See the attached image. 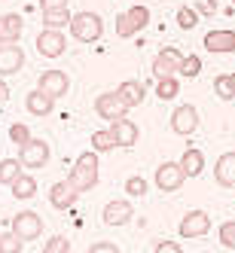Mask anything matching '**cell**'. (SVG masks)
Returning <instances> with one entry per match:
<instances>
[{
    "label": "cell",
    "mask_w": 235,
    "mask_h": 253,
    "mask_svg": "<svg viewBox=\"0 0 235 253\" xmlns=\"http://www.w3.org/2000/svg\"><path fill=\"white\" fill-rule=\"evenodd\" d=\"M171 128H174L177 134L189 137V134L198 128V110H195L192 104H184V107H177V110L171 113Z\"/></svg>",
    "instance_id": "cell-10"
},
{
    "label": "cell",
    "mask_w": 235,
    "mask_h": 253,
    "mask_svg": "<svg viewBox=\"0 0 235 253\" xmlns=\"http://www.w3.org/2000/svg\"><path fill=\"white\" fill-rule=\"evenodd\" d=\"M116 95L129 104V107H138V104L143 101V85H141L138 80H125V83L116 88Z\"/></svg>",
    "instance_id": "cell-21"
},
{
    "label": "cell",
    "mask_w": 235,
    "mask_h": 253,
    "mask_svg": "<svg viewBox=\"0 0 235 253\" xmlns=\"http://www.w3.org/2000/svg\"><path fill=\"white\" fill-rule=\"evenodd\" d=\"M77 198H80V189L70 183V180H61V183H55L49 189V202H52V208H58V211H70L77 205Z\"/></svg>",
    "instance_id": "cell-12"
},
{
    "label": "cell",
    "mask_w": 235,
    "mask_h": 253,
    "mask_svg": "<svg viewBox=\"0 0 235 253\" xmlns=\"http://www.w3.org/2000/svg\"><path fill=\"white\" fill-rule=\"evenodd\" d=\"M147 25H150V9L147 6H132L129 12L116 15V37L129 40V37H135V34H141Z\"/></svg>",
    "instance_id": "cell-3"
},
{
    "label": "cell",
    "mask_w": 235,
    "mask_h": 253,
    "mask_svg": "<svg viewBox=\"0 0 235 253\" xmlns=\"http://www.w3.org/2000/svg\"><path fill=\"white\" fill-rule=\"evenodd\" d=\"M113 147H119V140H116V134H113L110 128L92 134V150H95V153H110Z\"/></svg>",
    "instance_id": "cell-26"
},
{
    "label": "cell",
    "mask_w": 235,
    "mask_h": 253,
    "mask_svg": "<svg viewBox=\"0 0 235 253\" xmlns=\"http://www.w3.org/2000/svg\"><path fill=\"white\" fill-rule=\"evenodd\" d=\"M19 162L25 168H43L46 162H49V143L46 140H28L25 147L19 150Z\"/></svg>",
    "instance_id": "cell-8"
},
{
    "label": "cell",
    "mask_w": 235,
    "mask_h": 253,
    "mask_svg": "<svg viewBox=\"0 0 235 253\" xmlns=\"http://www.w3.org/2000/svg\"><path fill=\"white\" fill-rule=\"evenodd\" d=\"M211 229V216L205 211H189L184 220H180V238H198Z\"/></svg>",
    "instance_id": "cell-13"
},
{
    "label": "cell",
    "mask_w": 235,
    "mask_h": 253,
    "mask_svg": "<svg viewBox=\"0 0 235 253\" xmlns=\"http://www.w3.org/2000/svg\"><path fill=\"white\" fill-rule=\"evenodd\" d=\"M37 88H43V92H46V95H52V98H61V95H67L70 80H67L64 70H46V74H40Z\"/></svg>",
    "instance_id": "cell-14"
},
{
    "label": "cell",
    "mask_w": 235,
    "mask_h": 253,
    "mask_svg": "<svg viewBox=\"0 0 235 253\" xmlns=\"http://www.w3.org/2000/svg\"><path fill=\"white\" fill-rule=\"evenodd\" d=\"M220 244L223 247H235V220H226L220 226Z\"/></svg>",
    "instance_id": "cell-34"
},
{
    "label": "cell",
    "mask_w": 235,
    "mask_h": 253,
    "mask_svg": "<svg viewBox=\"0 0 235 253\" xmlns=\"http://www.w3.org/2000/svg\"><path fill=\"white\" fill-rule=\"evenodd\" d=\"M12 232L19 235L22 241H34V238H40V232H43V220L34 211H22L19 216H12Z\"/></svg>",
    "instance_id": "cell-5"
},
{
    "label": "cell",
    "mask_w": 235,
    "mask_h": 253,
    "mask_svg": "<svg viewBox=\"0 0 235 253\" xmlns=\"http://www.w3.org/2000/svg\"><path fill=\"white\" fill-rule=\"evenodd\" d=\"M156 95H159L162 101L177 98V80H174V77H162V80H156Z\"/></svg>",
    "instance_id": "cell-27"
},
{
    "label": "cell",
    "mask_w": 235,
    "mask_h": 253,
    "mask_svg": "<svg viewBox=\"0 0 235 253\" xmlns=\"http://www.w3.org/2000/svg\"><path fill=\"white\" fill-rule=\"evenodd\" d=\"M214 92H217V98H220V101H232L235 98V88L229 83V74H220V77L214 80Z\"/></svg>",
    "instance_id": "cell-29"
},
{
    "label": "cell",
    "mask_w": 235,
    "mask_h": 253,
    "mask_svg": "<svg viewBox=\"0 0 235 253\" xmlns=\"http://www.w3.org/2000/svg\"><path fill=\"white\" fill-rule=\"evenodd\" d=\"M214 177L220 186H232L235 189V153H223L214 165Z\"/></svg>",
    "instance_id": "cell-18"
},
{
    "label": "cell",
    "mask_w": 235,
    "mask_h": 253,
    "mask_svg": "<svg viewBox=\"0 0 235 253\" xmlns=\"http://www.w3.org/2000/svg\"><path fill=\"white\" fill-rule=\"evenodd\" d=\"M195 9L205 12V15H214L217 12V0H195Z\"/></svg>",
    "instance_id": "cell-36"
},
{
    "label": "cell",
    "mask_w": 235,
    "mask_h": 253,
    "mask_svg": "<svg viewBox=\"0 0 235 253\" xmlns=\"http://www.w3.org/2000/svg\"><path fill=\"white\" fill-rule=\"evenodd\" d=\"M125 192L141 198L143 192H147V180H143V177H129V180H125Z\"/></svg>",
    "instance_id": "cell-32"
},
{
    "label": "cell",
    "mask_w": 235,
    "mask_h": 253,
    "mask_svg": "<svg viewBox=\"0 0 235 253\" xmlns=\"http://www.w3.org/2000/svg\"><path fill=\"white\" fill-rule=\"evenodd\" d=\"M70 183H74L80 192H89L95 183H98V156H95V150H89V153H83L80 159H77V165H74V171H70Z\"/></svg>",
    "instance_id": "cell-1"
},
{
    "label": "cell",
    "mask_w": 235,
    "mask_h": 253,
    "mask_svg": "<svg viewBox=\"0 0 235 253\" xmlns=\"http://www.w3.org/2000/svg\"><path fill=\"white\" fill-rule=\"evenodd\" d=\"M22 250V238L15 232H3L0 235V253H19Z\"/></svg>",
    "instance_id": "cell-30"
},
{
    "label": "cell",
    "mask_w": 235,
    "mask_h": 253,
    "mask_svg": "<svg viewBox=\"0 0 235 253\" xmlns=\"http://www.w3.org/2000/svg\"><path fill=\"white\" fill-rule=\"evenodd\" d=\"M22 28H25V22L19 12H3L0 15V43H19Z\"/></svg>",
    "instance_id": "cell-15"
},
{
    "label": "cell",
    "mask_w": 235,
    "mask_h": 253,
    "mask_svg": "<svg viewBox=\"0 0 235 253\" xmlns=\"http://www.w3.org/2000/svg\"><path fill=\"white\" fill-rule=\"evenodd\" d=\"M156 253H184V250H180V244H174V241H159Z\"/></svg>",
    "instance_id": "cell-38"
},
{
    "label": "cell",
    "mask_w": 235,
    "mask_h": 253,
    "mask_svg": "<svg viewBox=\"0 0 235 253\" xmlns=\"http://www.w3.org/2000/svg\"><path fill=\"white\" fill-rule=\"evenodd\" d=\"M180 168L187 171V177H198L202 168H205V156L198 150H187L184 156H180Z\"/></svg>",
    "instance_id": "cell-23"
},
{
    "label": "cell",
    "mask_w": 235,
    "mask_h": 253,
    "mask_svg": "<svg viewBox=\"0 0 235 253\" xmlns=\"http://www.w3.org/2000/svg\"><path fill=\"white\" fill-rule=\"evenodd\" d=\"M9 189H12V195H15V198H22V202H28V198H34V192H37V180H34V177H28V174H22V177L15 180V183H12Z\"/></svg>",
    "instance_id": "cell-25"
},
{
    "label": "cell",
    "mask_w": 235,
    "mask_h": 253,
    "mask_svg": "<svg viewBox=\"0 0 235 253\" xmlns=\"http://www.w3.org/2000/svg\"><path fill=\"white\" fill-rule=\"evenodd\" d=\"M180 61H184V55H180L174 46L162 49L159 55L153 58V77L162 80V77H174V74H180Z\"/></svg>",
    "instance_id": "cell-7"
},
{
    "label": "cell",
    "mask_w": 235,
    "mask_h": 253,
    "mask_svg": "<svg viewBox=\"0 0 235 253\" xmlns=\"http://www.w3.org/2000/svg\"><path fill=\"white\" fill-rule=\"evenodd\" d=\"M22 64H25V52H22V46H15V43H0V77L19 74Z\"/></svg>",
    "instance_id": "cell-11"
},
{
    "label": "cell",
    "mask_w": 235,
    "mask_h": 253,
    "mask_svg": "<svg viewBox=\"0 0 235 253\" xmlns=\"http://www.w3.org/2000/svg\"><path fill=\"white\" fill-rule=\"evenodd\" d=\"M43 253H70V241L67 238H61V235H55L46 247H43Z\"/></svg>",
    "instance_id": "cell-35"
},
{
    "label": "cell",
    "mask_w": 235,
    "mask_h": 253,
    "mask_svg": "<svg viewBox=\"0 0 235 253\" xmlns=\"http://www.w3.org/2000/svg\"><path fill=\"white\" fill-rule=\"evenodd\" d=\"M229 83H232V88H235V74H229Z\"/></svg>",
    "instance_id": "cell-41"
},
{
    "label": "cell",
    "mask_w": 235,
    "mask_h": 253,
    "mask_svg": "<svg viewBox=\"0 0 235 253\" xmlns=\"http://www.w3.org/2000/svg\"><path fill=\"white\" fill-rule=\"evenodd\" d=\"M22 162H15V159H3V162H0V183H3V186H12L15 183V180H19L22 177Z\"/></svg>",
    "instance_id": "cell-24"
},
{
    "label": "cell",
    "mask_w": 235,
    "mask_h": 253,
    "mask_svg": "<svg viewBox=\"0 0 235 253\" xmlns=\"http://www.w3.org/2000/svg\"><path fill=\"white\" fill-rule=\"evenodd\" d=\"M70 34H74V40H80V43H95V40H101V34H104L101 15L98 12H77L74 22H70Z\"/></svg>",
    "instance_id": "cell-2"
},
{
    "label": "cell",
    "mask_w": 235,
    "mask_h": 253,
    "mask_svg": "<svg viewBox=\"0 0 235 253\" xmlns=\"http://www.w3.org/2000/svg\"><path fill=\"white\" fill-rule=\"evenodd\" d=\"M40 6H43V9H64L67 0H40Z\"/></svg>",
    "instance_id": "cell-39"
},
{
    "label": "cell",
    "mask_w": 235,
    "mask_h": 253,
    "mask_svg": "<svg viewBox=\"0 0 235 253\" xmlns=\"http://www.w3.org/2000/svg\"><path fill=\"white\" fill-rule=\"evenodd\" d=\"M6 98H9V85H6L3 80H0V104H3Z\"/></svg>",
    "instance_id": "cell-40"
},
{
    "label": "cell",
    "mask_w": 235,
    "mask_h": 253,
    "mask_svg": "<svg viewBox=\"0 0 235 253\" xmlns=\"http://www.w3.org/2000/svg\"><path fill=\"white\" fill-rule=\"evenodd\" d=\"M9 137H12V143H19V147H25V143L31 140V131H28V125L15 122L12 128H9Z\"/></svg>",
    "instance_id": "cell-33"
},
{
    "label": "cell",
    "mask_w": 235,
    "mask_h": 253,
    "mask_svg": "<svg viewBox=\"0 0 235 253\" xmlns=\"http://www.w3.org/2000/svg\"><path fill=\"white\" fill-rule=\"evenodd\" d=\"M205 49L208 52H235V31H208Z\"/></svg>",
    "instance_id": "cell-17"
},
{
    "label": "cell",
    "mask_w": 235,
    "mask_h": 253,
    "mask_svg": "<svg viewBox=\"0 0 235 253\" xmlns=\"http://www.w3.org/2000/svg\"><path fill=\"white\" fill-rule=\"evenodd\" d=\"M232 6H235V0H232Z\"/></svg>",
    "instance_id": "cell-42"
},
{
    "label": "cell",
    "mask_w": 235,
    "mask_h": 253,
    "mask_svg": "<svg viewBox=\"0 0 235 253\" xmlns=\"http://www.w3.org/2000/svg\"><path fill=\"white\" fill-rule=\"evenodd\" d=\"M67 40H64V34L61 31H52V28H43L40 31V37H37V52L46 58H58L61 52H64Z\"/></svg>",
    "instance_id": "cell-9"
},
{
    "label": "cell",
    "mask_w": 235,
    "mask_h": 253,
    "mask_svg": "<svg viewBox=\"0 0 235 253\" xmlns=\"http://www.w3.org/2000/svg\"><path fill=\"white\" fill-rule=\"evenodd\" d=\"M89 253H119V247L110 244V241H98V244H92V250H89Z\"/></svg>",
    "instance_id": "cell-37"
},
{
    "label": "cell",
    "mask_w": 235,
    "mask_h": 253,
    "mask_svg": "<svg viewBox=\"0 0 235 253\" xmlns=\"http://www.w3.org/2000/svg\"><path fill=\"white\" fill-rule=\"evenodd\" d=\"M180 74H184L187 80L198 77V74H202V58H198V55H189V58H184V61H180Z\"/></svg>",
    "instance_id": "cell-31"
},
{
    "label": "cell",
    "mask_w": 235,
    "mask_h": 253,
    "mask_svg": "<svg viewBox=\"0 0 235 253\" xmlns=\"http://www.w3.org/2000/svg\"><path fill=\"white\" fill-rule=\"evenodd\" d=\"M177 25L184 28V31H192V28L198 25V9H192V6H180V9H177Z\"/></svg>",
    "instance_id": "cell-28"
},
{
    "label": "cell",
    "mask_w": 235,
    "mask_h": 253,
    "mask_svg": "<svg viewBox=\"0 0 235 253\" xmlns=\"http://www.w3.org/2000/svg\"><path fill=\"white\" fill-rule=\"evenodd\" d=\"M135 216V208L129 202H110L104 208V223L107 226H125Z\"/></svg>",
    "instance_id": "cell-16"
},
{
    "label": "cell",
    "mask_w": 235,
    "mask_h": 253,
    "mask_svg": "<svg viewBox=\"0 0 235 253\" xmlns=\"http://www.w3.org/2000/svg\"><path fill=\"white\" fill-rule=\"evenodd\" d=\"M95 110H98L101 119L116 122V119H125V110H129V104H125L116 92H104V95H98V101H95Z\"/></svg>",
    "instance_id": "cell-6"
},
{
    "label": "cell",
    "mask_w": 235,
    "mask_h": 253,
    "mask_svg": "<svg viewBox=\"0 0 235 253\" xmlns=\"http://www.w3.org/2000/svg\"><path fill=\"white\" fill-rule=\"evenodd\" d=\"M25 104H28V113H34V116H49V113H52V107H55V98L46 95L43 88H34Z\"/></svg>",
    "instance_id": "cell-19"
},
{
    "label": "cell",
    "mask_w": 235,
    "mask_h": 253,
    "mask_svg": "<svg viewBox=\"0 0 235 253\" xmlns=\"http://www.w3.org/2000/svg\"><path fill=\"white\" fill-rule=\"evenodd\" d=\"M184 180H187V171L180 168V162H165V165H159L156 168V186L162 192H174L184 186Z\"/></svg>",
    "instance_id": "cell-4"
},
{
    "label": "cell",
    "mask_w": 235,
    "mask_h": 253,
    "mask_svg": "<svg viewBox=\"0 0 235 253\" xmlns=\"http://www.w3.org/2000/svg\"><path fill=\"white\" fill-rule=\"evenodd\" d=\"M110 131L116 134V140H119V147H135L138 143V125L132 122V119H116L113 125H110Z\"/></svg>",
    "instance_id": "cell-20"
},
{
    "label": "cell",
    "mask_w": 235,
    "mask_h": 253,
    "mask_svg": "<svg viewBox=\"0 0 235 253\" xmlns=\"http://www.w3.org/2000/svg\"><path fill=\"white\" fill-rule=\"evenodd\" d=\"M70 22H74V15L67 12V6H64V9H43V25L52 28V31H61V28H67Z\"/></svg>",
    "instance_id": "cell-22"
}]
</instances>
